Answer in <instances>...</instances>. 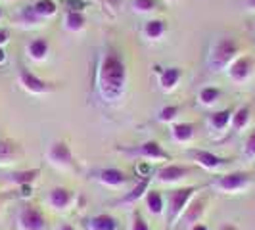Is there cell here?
Returning a JSON list of instances; mask_svg holds the SVG:
<instances>
[{
    "label": "cell",
    "instance_id": "obj_1",
    "mask_svg": "<svg viewBox=\"0 0 255 230\" xmlns=\"http://www.w3.org/2000/svg\"><path fill=\"white\" fill-rule=\"evenodd\" d=\"M127 85V67L125 62L115 54L108 52L98 69V87L106 100H117Z\"/></svg>",
    "mask_w": 255,
    "mask_h": 230
},
{
    "label": "cell",
    "instance_id": "obj_2",
    "mask_svg": "<svg viewBox=\"0 0 255 230\" xmlns=\"http://www.w3.org/2000/svg\"><path fill=\"white\" fill-rule=\"evenodd\" d=\"M238 52H240V44L234 37H221L213 42L211 52H209V69L211 71H223L227 69L236 58H238Z\"/></svg>",
    "mask_w": 255,
    "mask_h": 230
},
{
    "label": "cell",
    "instance_id": "obj_3",
    "mask_svg": "<svg viewBox=\"0 0 255 230\" xmlns=\"http://www.w3.org/2000/svg\"><path fill=\"white\" fill-rule=\"evenodd\" d=\"M252 184V175L246 171H232V173H225L219 179L213 180V188L225 194H236V192L246 190Z\"/></svg>",
    "mask_w": 255,
    "mask_h": 230
},
{
    "label": "cell",
    "instance_id": "obj_4",
    "mask_svg": "<svg viewBox=\"0 0 255 230\" xmlns=\"http://www.w3.org/2000/svg\"><path fill=\"white\" fill-rule=\"evenodd\" d=\"M198 190L196 186H186V188H179V190H171L167 196V204H169V223L175 225L179 217H182L184 209L190 204L194 192Z\"/></svg>",
    "mask_w": 255,
    "mask_h": 230
},
{
    "label": "cell",
    "instance_id": "obj_5",
    "mask_svg": "<svg viewBox=\"0 0 255 230\" xmlns=\"http://www.w3.org/2000/svg\"><path fill=\"white\" fill-rule=\"evenodd\" d=\"M121 152L128 153V155H136V157H144L150 161H157V159H171V155L161 148V144L155 140H146L140 146L134 148H121Z\"/></svg>",
    "mask_w": 255,
    "mask_h": 230
},
{
    "label": "cell",
    "instance_id": "obj_6",
    "mask_svg": "<svg viewBox=\"0 0 255 230\" xmlns=\"http://www.w3.org/2000/svg\"><path fill=\"white\" fill-rule=\"evenodd\" d=\"M17 225L21 230H46V219L35 205H25L19 209Z\"/></svg>",
    "mask_w": 255,
    "mask_h": 230
},
{
    "label": "cell",
    "instance_id": "obj_7",
    "mask_svg": "<svg viewBox=\"0 0 255 230\" xmlns=\"http://www.w3.org/2000/svg\"><path fill=\"white\" fill-rule=\"evenodd\" d=\"M19 85L31 94H48V92L54 90L52 83H46L44 79L31 73L27 67H19Z\"/></svg>",
    "mask_w": 255,
    "mask_h": 230
},
{
    "label": "cell",
    "instance_id": "obj_8",
    "mask_svg": "<svg viewBox=\"0 0 255 230\" xmlns=\"http://www.w3.org/2000/svg\"><path fill=\"white\" fill-rule=\"evenodd\" d=\"M252 73H254V60H252V56H238L229 65V77L236 85L246 83L252 77Z\"/></svg>",
    "mask_w": 255,
    "mask_h": 230
},
{
    "label": "cell",
    "instance_id": "obj_9",
    "mask_svg": "<svg viewBox=\"0 0 255 230\" xmlns=\"http://www.w3.org/2000/svg\"><path fill=\"white\" fill-rule=\"evenodd\" d=\"M188 155H190L198 165L207 169V171H219V169H223V167H227L230 163V159L219 157L217 153L207 152V150H190Z\"/></svg>",
    "mask_w": 255,
    "mask_h": 230
},
{
    "label": "cell",
    "instance_id": "obj_10",
    "mask_svg": "<svg viewBox=\"0 0 255 230\" xmlns=\"http://www.w3.org/2000/svg\"><path fill=\"white\" fill-rule=\"evenodd\" d=\"M48 161L56 167H71L73 165V153L71 148L62 140H56L48 148Z\"/></svg>",
    "mask_w": 255,
    "mask_h": 230
},
{
    "label": "cell",
    "instance_id": "obj_11",
    "mask_svg": "<svg viewBox=\"0 0 255 230\" xmlns=\"http://www.w3.org/2000/svg\"><path fill=\"white\" fill-rule=\"evenodd\" d=\"M96 179L102 182L104 186H112V188H119V186H125L128 182V177L121 171V169H115V167H108V169H100L96 173Z\"/></svg>",
    "mask_w": 255,
    "mask_h": 230
},
{
    "label": "cell",
    "instance_id": "obj_12",
    "mask_svg": "<svg viewBox=\"0 0 255 230\" xmlns=\"http://www.w3.org/2000/svg\"><path fill=\"white\" fill-rule=\"evenodd\" d=\"M190 175V169L182 165H167L161 167L157 171V180L163 182V184H175V182H180L182 179H186Z\"/></svg>",
    "mask_w": 255,
    "mask_h": 230
},
{
    "label": "cell",
    "instance_id": "obj_13",
    "mask_svg": "<svg viewBox=\"0 0 255 230\" xmlns=\"http://www.w3.org/2000/svg\"><path fill=\"white\" fill-rule=\"evenodd\" d=\"M73 202V192L64 188V186H56V188H52L50 194H48V204L54 207V209H60V211H64L67 209L69 205Z\"/></svg>",
    "mask_w": 255,
    "mask_h": 230
},
{
    "label": "cell",
    "instance_id": "obj_14",
    "mask_svg": "<svg viewBox=\"0 0 255 230\" xmlns=\"http://www.w3.org/2000/svg\"><path fill=\"white\" fill-rule=\"evenodd\" d=\"M180 77H182V69L180 67H165L161 73H159V87L165 92H171L179 85Z\"/></svg>",
    "mask_w": 255,
    "mask_h": 230
},
{
    "label": "cell",
    "instance_id": "obj_15",
    "mask_svg": "<svg viewBox=\"0 0 255 230\" xmlns=\"http://www.w3.org/2000/svg\"><path fill=\"white\" fill-rule=\"evenodd\" d=\"M250 119H252V108L246 104V106H240L234 114H232V121H230V127L234 132H240L244 128L250 125Z\"/></svg>",
    "mask_w": 255,
    "mask_h": 230
},
{
    "label": "cell",
    "instance_id": "obj_16",
    "mask_svg": "<svg viewBox=\"0 0 255 230\" xmlns=\"http://www.w3.org/2000/svg\"><path fill=\"white\" fill-rule=\"evenodd\" d=\"M144 202H146V207H148V211L152 213L153 217H159V215L163 213V209H165L163 196H161V192H157V190H148V192H146Z\"/></svg>",
    "mask_w": 255,
    "mask_h": 230
},
{
    "label": "cell",
    "instance_id": "obj_17",
    "mask_svg": "<svg viewBox=\"0 0 255 230\" xmlns=\"http://www.w3.org/2000/svg\"><path fill=\"white\" fill-rule=\"evenodd\" d=\"M171 134L175 142H190L196 136V125L194 123H175L171 127Z\"/></svg>",
    "mask_w": 255,
    "mask_h": 230
},
{
    "label": "cell",
    "instance_id": "obj_18",
    "mask_svg": "<svg viewBox=\"0 0 255 230\" xmlns=\"http://www.w3.org/2000/svg\"><path fill=\"white\" fill-rule=\"evenodd\" d=\"M48 50H50V44H48V40L44 37L35 38V40L27 46V52H29L31 60H35V62H42V60L48 56Z\"/></svg>",
    "mask_w": 255,
    "mask_h": 230
},
{
    "label": "cell",
    "instance_id": "obj_19",
    "mask_svg": "<svg viewBox=\"0 0 255 230\" xmlns=\"http://www.w3.org/2000/svg\"><path fill=\"white\" fill-rule=\"evenodd\" d=\"M232 110H219V112H215V114H211V117H209V125H211V128L213 130H217V132H223L225 128L230 125V121H232Z\"/></svg>",
    "mask_w": 255,
    "mask_h": 230
},
{
    "label": "cell",
    "instance_id": "obj_20",
    "mask_svg": "<svg viewBox=\"0 0 255 230\" xmlns=\"http://www.w3.org/2000/svg\"><path fill=\"white\" fill-rule=\"evenodd\" d=\"M90 230H117V221L110 213H100L89 219Z\"/></svg>",
    "mask_w": 255,
    "mask_h": 230
},
{
    "label": "cell",
    "instance_id": "obj_21",
    "mask_svg": "<svg viewBox=\"0 0 255 230\" xmlns=\"http://www.w3.org/2000/svg\"><path fill=\"white\" fill-rule=\"evenodd\" d=\"M150 179H152V177H146V179H142L140 182H136V186L128 192V194H125L119 204H134V202H138L140 198H144L146 192H148V186H150Z\"/></svg>",
    "mask_w": 255,
    "mask_h": 230
},
{
    "label": "cell",
    "instance_id": "obj_22",
    "mask_svg": "<svg viewBox=\"0 0 255 230\" xmlns=\"http://www.w3.org/2000/svg\"><path fill=\"white\" fill-rule=\"evenodd\" d=\"M40 175V171L38 169H25V171H13L8 175V180L13 182V184H17V186H21V184H33L37 177Z\"/></svg>",
    "mask_w": 255,
    "mask_h": 230
},
{
    "label": "cell",
    "instance_id": "obj_23",
    "mask_svg": "<svg viewBox=\"0 0 255 230\" xmlns=\"http://www.w3.org/2000/svg\"><path fill=\"white\" fill-rule=\"evenodd\" d=\"M204 209H205V200H196L192 205H188L186 209H184V213H182V219H184V223H188V225H196L200 217L204 215Z\"/></svg>",
    "mask_w": 255,
    "mask_h": 230
},
{
    "label": "cell",
    "instance_id": "obj_24",
    "mask_svg": "<svg viewBox=\"0 0 255 230\" xmlns=\"http://www.w3.org/2000/svg\"><path fill=\"white\" fill-rule=\"evenodd\" d=\"M33 8H35V12H37L40 19H48V17L56 15V12H58V4L54 0H37L33 4Z\"/></svg>",
    "mask_w": 255,
    "mask_h": 230
},
{
    "label": "cell",
    "instance_id": "obj_25",
    "mask_svg": "<svg viewBox=\"0 0 255 230\" xmlns=\"http://www.w3.org/2000/svg\"><path fill=\"white\" fill-rule=\"evenodd\" d=\"M165 31H167V23L163 19H150V21L144 25V35L148 38H152V40L159 38Z\"/></svg>",
    "mask_w": 255,
    "mask_h": 230
},
{
    "label": "cell",
    "instance_id": "obj_26",
    "mask_svg": "<svg viewBox=\"0 0 255 230\" xmlns=\"http://www.w3.org/2000/svg\"><path fill=\"white\" fill-rule=\"evenodd\" d=\"M87 23V17L83 12H73V10H67L65 13V27L69 31H81Z\"/></svg>",
    "mask_w": 255,
    "mask_h": 230
},
{
    "label": "cell",
    "instance_id": "obj_27",
    "mask_svg": "<svg viewBox=\"0 0 255 230\" xmlns=\"http://www.w3.org/2000/svg\"><path fill=\"white\" fill-rule=\"evenodd\" d=\"M17 153V146L12 140H0V163H10Z\"/></svg>",
    "mask_w": 255,
    "mask_h": 230
},
{
    "label": "cell",
    "instance_id": "obj_28",
    "mask_svg": "<svg viewBox=\"0 0 255 230\" xmlns=\"http://www.w3.org/2000/svg\"><path fill=\"white\" fill-rule=\"evenodd\" d=\"M17 21L23 23V25H37L38 21H40V17L37 15L33 6H23L19 15H17Z\"/></svg>",
    "mask_w": 255,
    "mask_h": 230
},
{
    "label": "cell",
    "instance_id": "obj_29",
    "mask_svg": "<svg viewBox=\"0 0 255 230\" xmlns=\"http://www.w3.org/2000/svg\"><path fill=\"white\" fill-rule=\"evenodd\" d=\"M221 98V90L217 87H205L200 90V102L204 106H213Z\"/></svg>",
    "mask_w": 255,
    "mask_h": 230
},
{
    "label": "cell",
    "instance_id": "obj_30",
    "mask_svg": "<svg viewBox=\"0 0 255 230\" xmlns=\"http://www.w3.org/2000/svg\"><path fill=\"white\" fill-rule=\"evenodd\" d=\"M159 6V0H132V10L140 13H148Z\"/></svg>",
    "mask_w": 255,
    "mask_h": 230
},
{
    "label": "cell",
    "instance_id": "obj_31",
    "mask_svg": "<svg viewBox=\"0 0 255 230\" xmlns=\"http://www.w3.org/2000/svg\"><path fill=\"white\" fill-rule=\"evenodd\" d=\"M180 108L179 106H165L161 112H159V115H157V119L161 121V123H167V121H173L177 115H179Z\"/></svg>",
    "mask_w": 255,
    "mask_h": 230
},
{
    "label": "cell",
    "instance_id": "obj_32",
    "mask_svg": "<svg viewBox=\"0 0 255 230\" xmlns=\"http://www.w3.org/2000/svg\"><path fill=\"white\" fill-rule=\"evenodd\" d=\"M244 155H246L248 159L255 157V128L250 132V136L246 138V144H244Z\"/></svg>",
    "mask_w": 255,
    "mask_h": 230
},
{
    "label": "cell",
    "instance_id": "obj_33",
    "mask_svg": "<svg viewBox=\"0 0 255 230\" xmlns=\"http://www.w3.org/2000/svg\"><path fill=\"white\" fill-rule=\"evenodd\" d=\"M130 230H150L148 223L142 219L140 213H134L132 215V225H130Z\"/></svg>",
    "mask_w": 255,
    "mask_h": 230
},
{
    "label": "cell",
    "instance_id": "obj_34",
    "mask_svg": "<svg viewBox=\"0 0 255 230\" xmlns=\"http://www.w3.org/2000/svg\"><path fill=\"white\" fill-rule=\"evenodd\" d=\"M65 4H67L69 10H73V12H83V8L87 6L85 0H65Z\"/></svg>",
    "mask_w": 255,
    "mask_h": 230
},
{
    "label": "cell",
    "instance_id": "obj_35",
    "mask_svg": "<svg viewBox=\"0 0 255 230\" xmlns=\"http://www.w3.org/2000/svg\"><path fill=\"white\" fill-rule=\"evenodd\" d=\"M19 190H21V196L27 198V196H31V194H33V184H21V186H19Z\"/></svg>",
    "mask_w": 255,
    "mask_h": 230
},
{
    "label": "cell",
    "instance_id": "obj_36",
    "mask_svg": "<svg viewBox=\"0 0 255 230\" xmlns=\"http://www.w3.org/2000/svg\"><path fill=\"white\" fill-rule=\"evenodd\" d=\"M8 42V31L6 29H0V46H4Z\"/></svg>",
    "mask_w": 255,
    "mask_h": 230
},
{
    "label": "cell",
    "instance_id": "obj_37",
    "mask_svg": "<svg viewBox=\"0 0 255 230\" xmlns=\"http://www.w3.org/2000/svg\"><path fill=\"white\" fill-rule=\"evenodd\" d=\"M190 230H209L205 225H202V223H196V225H192Z\"/></svg>",
    "mask_w": 255,
    "mask_h": 230
},
{
    "label": "cell",
    "instance_id": "obj_38",
    "mask_svg": "<svg viewBox=\"0 0 255 230\" xmlns=\"http://www.w3.org/2000/svg\"><path fill=\"white\" fill-rule=\"evenodd\" d=\"M244 4L248 6V10H254L255 12V0H244Z\"/></svg>",
    "mask_w": 255,
    "mask_h": 230
},
{
    "label": "cell",
    "instance_id": "obj_39",
    "mask_svg": "<svg viewBox=\"0 0 255 230\" xmlns=\"http://www.w3.org/2000/svg\"><path fill=\"white\" fill-rule=\"evenodd\" d=\"M6 62V52H4V46H0V65Z\"/></svg>",
    "mask_w": 255,
    "mask_h": 230
},
{
    "label": "cell",
    "instance_id": "obj_40",
    "mask_svg": "<svg viewBox=\"0 0 255 230\" xmlns=\"http://www.w3.org/2000/svg\"><path fill=\"white\" fill-rule=\"evenodd\" d=\"M60 230H75V229H73V227H71L69 223H64V225L60 227Z\"/></svg>",
    "mask_w": 255,
    "mask_h": 230
},
{
    "label": "cell",
    "instance_id": "obj_41",
    "mask_svg": "<svg viewBox=\"0 0 255 230\" xmlns=\"http://www.w3.org/2000/svg\"><path fill=\"white\" fill-rule=\"evenodd\" d=\"M0 17H2V8H0Z\"/></svg>",
    "mask_w": 255,
    "mask_h": 230
}]
</instances>
